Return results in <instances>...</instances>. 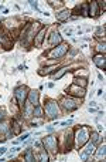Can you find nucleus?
<instances>
[{
	"label": "nucleus",
	"mask_w": 106,
	"mask_h": 162,
	"mask_svg": "<svg viewBox=\"0 0 106 162\" xmlns=\"http://www.w3.org/2000/svg\"><path fill=\"white\" fill-rule=\"evenodd\" d=\"M75 141H76V145L79 146H84L86 142H88V139H89V137H90V132H89V130H88V127H81L79 130L76 131V134H75Z\"/></svg>",
	"instance_id": "1"
},
{
	"label": "nucleus",
	"mask_w": 106,
	"mask_h": 162,
	"mask_svg": "<svg viewBox=\"0 0 106 162\" xmlns=\"http://www.w3.org/2000/svg\"><path fill=\"white\" fill-rule=\"evenodd\" d=\"M45 113L48 114V117H50L51 119L57 118V117L59 115L58 105H57V102H55L54 100H48V101L45 102Z\"/></svg>",
	"instance_id": "2"
},
{
	"label": "nucleus",
	"mask_w": 106,
	"mask_h": 162,
	"mask_svg": "<svg viewBox=\"0 0 106 162\" xmlns=\"http://www.w3.org/2000/svg\"><path fill=\"white\" fill-rule=\"evenodd\" d=\"M43 144L45 145V148L50 151V152H57V149H58V144H57V138L53 137V135H50V137H45L44 139H43Z\"/></svg>",
	"instance_id": "3"
},
{
	"label": "nucleus",
	"mask_w": 106,
	"mask_h": 162,
	"mask_svg": "<svg viewBox=\"0 0 106 162\" xmlns=\"http://www.w3.org/2000/svg\"><path fill=\"white\" fill-rule=\"evenodd\" d=\"M67 93H68L70 95H75V97H78V98H82L85 95V88L78 87L76 84H71L70 88L67 90Z\"/></svg>",
	"instance_id": "4"
},
{
	"label": "nucleus",
	"mask_w": 106,
	"mask_h": 162,
	"mask_svg": "<svg viewBox=\"0 0 106 162\" xmlns=\"http://www.w3.org/2000/svg\"><path fill=\"white\" fill-rule=\"evenodd\" d=\"M14 98L18 101V105L23 107L24 102H26V98H27V90H26V87H23V88H16Z\"/></svg>",
	"instance_id": "5"
},
{
	"label": "nucleus",
	"mask_w": 106,
	"mask_h": 162,
	"mask_svg": "<svg viewBox=\"0 0 106 162\" xmlns=\"http://www.w3.org/2000/svg\"><path fill=\"white\" fill-rule=\"evenodd\" d=\"M67 50H68V46H67V44H61V46L55 47L54 50H51L48 56H50V57H57V58H59V57L65 56Z\"/></svg>",
	"instance_id": "6"
},
{
	"label": "nucleus",
	"mask_w": 106,
	"mask_h": 162,
	"mask_svg": "<svg viewBox=\"0 0 106 162\" xmlns=\"http://www.w3.org/2000/svg\"><path fill=\"white\" fill-rule=\"evenodd\" d=\"M61 104H62V105H64L68 111H74V110H76V108L79 107V104H78L75 100H71L70 97H68V98H67V97L62 98V100H61Z\"/></svg>",
	"instance_id": "7"
},
{
	"label": "nucleus",
	"mask_w": 106,
	"mask_h": 162,
	"mask_svg": "<svg viewBox=\"0 0 106 162\" xmlns=\"http://www.w3.org/2000/svg\"><path fill=\"white\" fill-rule=\"evenodd\" d=\"M98 14H99V3H98V1H90V4H89L88 16L96 17Z\"/></svg>",
	"instance_id": "8"
},
{
	"label": "nucleus",
	"mask_w": 106,
	"mask_h": 162,
	"mask_svg": "<svg viewBox=\"0 0 106 162\" xmlns=\"http://www.w3.org/2000/svg\"><path fill=\"white\" fill-rule=\"evenodd\" d=\"M93 63L96 64V67L98 68H102V70H105V67H106V61H105V56L102 54H99V56H95L93 57Z\"/></svg>",
	"instance_id": "9"
},
{
	"label": "nucleus",
	"mask_w": 106,
	"mask_h": 162,
	"mask_svg": "<svg viewBox=\"0 0 106 162\" xmlns=\"http://www.w3.org/2000/svg\"><path fill=\"white\" fill-rule=\"evenodd\" d=\"M28 102L30 104H33V107H37V105H40L38 104V91H30L28 93Z\"/></svg>",
	"instance_id": "10"
},
{
	"label": "nucleus",
	"mask_w": 106,
	"mask_h": 162,
	"mask_svg": "<svg viewBox=\"0 0 106 162\" xmlns=\"http://www.w3.org/2000/svg\"><path fill=\"white\" fill-rule=\"evenodd\" d=\"M45 32H47V26H45V27H43V29L38 32V34L35 36V40H34V41H35V46H38V47L41 46V43H43V38H44V34H45Z\"/></svg>",
	"instance_id": "11"
},
{
	"label": "nucleus",
	"mask_w": 106,
	"mask_h": 162,
	"mask_svg": "<svg viewBox=\"0 0 106 162\" xmlns=\"http://www.w3.org/2000/svg\"><path fill=\"white\" fill-rule=\"evenodd\" d=\"M59 43H61V34L58 32H54L50 36V44L51 46H55V44H59Z\"/></svg>",
	"instance_id": "12"
},
{
	"label": "nucleus",
	"mask_w": 106,
	"mask_h": 162,
	"mask_svg": "<svg viewBox=\"0 0 106 162\" xmlns=\"http://www.w3.org/2000/svg\"><path fill=\"white\" fill-rule=\"evenodd\" d=\"M71 16V12L70 10H62V12H59V13H57V19L59 20V21H64V20H68Z\"/></svg>",
	"instance_id": "13"
},
{
	"label": "nucleus",
	"mask_w": 106,
	"mask_h": 162,
	"mask_svg": "<svg viewBox=\"0 0 106 162\" xmlns=\"http://www.w3.org/2000/svg\"><path fill=\"white\" fill-rule=\"evenodd\" d=\"M33 104H30V102H27V104H24V114H26V117H31L33 115Z\"/></svg>",
	"instance_id": "14"
},
{
	"label": "nucleus",
	"mask_w": 106,
	"mask_h": 162,
	"mask_svg": "<svg viewBox=\"0 0 106 162\" xmlns=\"http://www.w3.org/2000/svg\"><path fill=\"white\" fill-rule=\"evenodd\" d=\"M67 71H68V67H62L61 70H58V73H55V74H54L53 78H54V80H59V78H61V77H62Z\"/></svg>",
	"instance_id": "15"
},
{
	"label": "nucleus",
	"mask_w": 106,
	"mask_h": 162,
	"mask_svg": "<svg viewBox=\"0 0 106 162\" xmlns=\"http://www.w3.org/2000/svg\"><path fill=\"white\" fill-rule=\"evenodd\" d=\"M54 70H57V64H54V65H51V67H47V68L41 70V71H40V74H41V76H48L50 73H53Z\"/></svg>",
	"instance_id": "16"
},
{
	"label": "nucleus",
	"mask_w": 106,
	"mask_h": 162,
	"mask_svg": "<svg viewBox=\"0 0 106 162\" xmlns=\"http://www.w3.org/2000/svg\"><path fill=\"white\" fill-rule=\"evenodd\" d=\"M93 152H95V144H92V142H90V144H88V146H86V149H85V152H84V154H85L86 157H90Z\"/></svg>",
	"instance_id": "17"
},
{
	"label": "nucleus",
	"mask_w": 106,
	"mask_h": 162,
	"mask_svg": "<svg viewBox=\"0 0 106 162\" xmlns=\"http://www.w3.org/2000/svg\"><path fill=\"white\" fill-rule=\"evenodd\" d=\"M71 144H72V132H68L65 137V145H67V152L71 149Z\"/></svg>",
	"instance_id": "18"
},
{
	"label": "nucleus",
	"mask_w": 106,
	"mask_h": 162,
	"mask_svg": "<svg viewBox=\"0 0 106 162\" xmlns=\"http://www.w3.org/2000/svg\"><path fill=\"white\" fill-rule=\"evenodd\" d=\"M74 84H76L78 87H82V88H85L88 82H86V80H85V78H76V80L74 81Z\"/></svg>",
	"instance_id": "19"
},
{
	"label": "nucleus",
	"mask_w": 106,
	"mask_h": 162,
	"mask_svg": "<svg viewBox=\"0 0 106 162\" xmlns=\"http://www.w3.org/2000/svg\"><path fill=\"white\" fill-rule=\"evenodd\" d=\"M24 159H26V161H28V162L34 161V155H33V152H31V148H27V154H26Z\"/></svg>",
	"instance_id": "20"
},
{
	"label": "nucleus",
	"mask_w": 106,
	"mask_h": 162,
	"mask_svg": "<svg viewBox=\"0 0 106 162\" xmlns=\"http://www.w3.org/2000/svg\"><path fill=\"white\" fill-rule=\"evenodd\" d=\"M37 159H38V161H48V155H47V152H45V151H41V152H40V155H38V157H37Z\"/></svg>",
	"instance_id": "21"
},
{
	"label": "nucleus",
	"mask_w": 106,
	"mask_h": 162,
	"mask_svg": "<svg viewBox=\"0 0 106 162\" xmlns=\"http://www.w3.org/2000/svg\"><path fill=\"white\" fill-rule=\"evenodd\" d=\"M41 114H43V108L40 105H37V107L33 108V115L34 117H41Z\"/></svg>",
	"instance_id": "22"
},
{
	"label": "nucleus",
	"mask_w": 106,
	"mask_h": 162,
	"mask_svg": "<svg viewBox=\"0 0 106 162\" xmlns=\"http://www.w3.org/2000/svg\"><path fill=\"white\" fill-rule=\"evenodd\" d=\"M9 130H10L9 128V122H1L0 124V134H4V132H7Z\"/></svg>",
	"instance_id": "23"
},
{
	"label": "nucleus",
	"mask_w": 106,
	"mask_h": 162,
	"mask_svg": "<svg viewBox=\"0 0 106 162\" xmlns=\"http://www.w3.org/2000/svg\"><path fill=\"white\" fill-rule=\"evenodd\" d=\"M90 135H92V144H96V142H98V139H99V135H98V132H92Z\"/></svg>",
	"instance_id": "24"
},
{
	"label": "nucleus",
	"mask_w": 106,
	"mask_h": 162,
	"mask_svg": "<svg viewBox=\"0 0 106 162\" xmlns=\"http://www.w3.org/2000/svg\"><path fill=\"white\" fill-rule=\"evenodd\" d=\"M105 148L106 146H105V144H103V145L98 149V155H99V157H105Z\"/></svg>",
	"instance_id": "25"
},
{
	"label": "nucleus",
	"mask_w": 106,
	"mask_h": 162,
	"mask_svg": "<svg viewBox=\"0 0 106 162\" xmlns=\"http://www.w3.org/2000/svg\"><path fill=\"white\" fill-rule=\"evenodd\" d=\"M28 135H30V134H24V135H21V138H18V141H20V142H23V141H26V139L28 138Z\"/></svg>",
	"instance_id": "26"
},
{
	"label": "nucleus",
	"mask_w": 106,
	"mask_h": 162,
	"mask_svg": "<svg viewBox=\"0 0 106 162\" xmlns=\"http://www.w3.org/2000/svg\"><path fill=\"white\" fill-rule=\"evenodd\" d=\"M30 6H31V7H34L35 10H38V12H40V9H38V4H37V1H30Z\"/></svg>",
	"instance_id": "27"
},
{
	"label": "nucleus",
	"mask_w": 106,
	"mask_h": 162,
	"mask_svg": "<svg viewBox=\"0 0 106 162\" xmlns=\"http://www.w3.org/2000/svg\"><path fill=\"white\" fill-rule=\"evenodd\" d=\"M98 50H99V51H102V53H105V43H103V44H101V46H98Z\"/></svg>",
	"instance_id": "28"
},
{
	"label": "nucleus",
	"mask_w": 106,
	"mask_h": 162,
	"mask_svg": "<svg viewBox=\"0 0 106 162\" xmlns=\"http://www.w3.org/2000/svg\"><path fill=\"white\" fill-rule=\"evenodd\" d=\"M96 94H98V95H103V90H102V88H101V90H98V93H96Z\"/></svg>",
	"instance_id": "29"
},
{
	"label": "nucleus",
	"mask_w": 106,
	"mask_h": 162,
	"mask_svg": "<svg viewBox=\"0 0 106 162\" xmlns=\"http://www.w3.org/2000/svg\"><path fill=\"white\" fill-rule=\"evenodd\" d=\"M6 152V148H0V155H3Z\"/></svg>",
	"instance_id": "30"
},
{
	"label": "nucleus",
	"mask_w": 106,
	"mask_h": 162,
	"mask_svg": "<svg viewBox=\"0 0 106 162\" xmlns=\"http://www.w3.org/2000/svg\"><path fill=\"white\" fill-rule=\"evenodd\" d=\"M3 114H4V113H3V111H1V110H0V119H3V117H4V115H3Z\"/></svg>",
	"instance_id": "31"
}]
</instances>
